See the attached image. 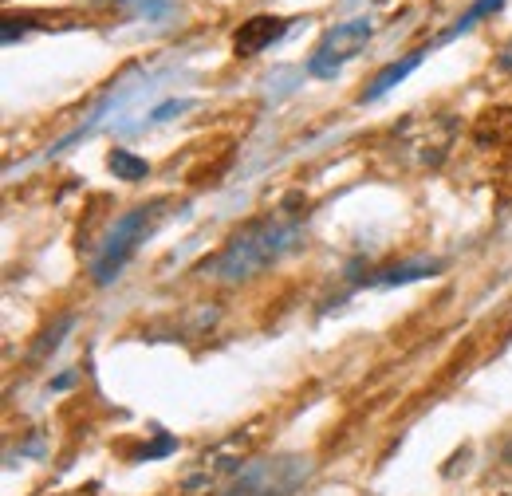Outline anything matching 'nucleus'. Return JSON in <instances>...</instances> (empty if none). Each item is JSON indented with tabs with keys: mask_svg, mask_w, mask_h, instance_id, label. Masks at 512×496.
Instances as JSON below:
<instances>
[{
	"mask_svg": "<svg viewBox=\"0 0 512 496\" xmlns=\"http://www.w3.org/2000/svg\"><path fill=\"white\" fill-rule=\"evenodd\" d=\"M170 209V201H162V197H154V201H146V205H134L130 213H123L115 225H111V233L103 237V245H99V256L91 260V280L99 284V288H107V284H115V276L127 268V260L142 248V241L162 225V213Z\"/></svg>",
	"mask_w": 512,
	"mask_h": 496,
	"instance_id": "2",
	"label": "nucleus"
},
{
	"mask_svg": "<svg viewBox=\"0 0 512 496\" xmlns=\"http://www.w3.org/2000/svg\"><path fill=\"white\" fill-rule=\"evenodd\" d=\"M442 272V260H406V264H394L386 272H375L371 284L379 288H398V284H414V280H430Z\"/></svg>",
	"mask_w": 512,
	"mask_h": 496,
	"instance_id": "8",
	"label": "nucleus"
},
{
	"mask_svg": "<svg viewBox=\"0 0 512 496\" xmlns=\"http://www.w3.org/2000/svg\"><path fill=\"white\" fill-rule=\"evenodd\" d=\"M304 225H308V205L300 197H288L272 213L249 221L245 229H237L225 241V248L213 260H205L201 268L213 272L221 284H245L260 272H268L288 252H296L300 237H304Z\"/></svg>",
	"mask_w": 512,
	"mask_h": 496,
	"instance_id": "1",
	"label": "nucleus"
},
{
	"mask_svg": "<svg viewBox=\"0 0 512 496\" xmlns=\"http://www.w3.org/2000/svg\"><path fill=\"white\" fill-rule=\"evenodd\" d=\"M174 449H178V437L166 434L162 441H142V445H138L134 453H127V457L130 461H154V457H170Z\"/></svg>",
	"mask_w": 512,
	"mask_h": 496,
	"instance_id": "11",
	"label": "nucleus"
},
{
	"mask_svg": "<svg viewBox=\"0 0 512 496\" xmlns=\"http://www.w3.org/2000/svg\"><path fill=\"white\" fill-rule=\"evenodd\" d=\"M497 461H501V469H505V473H512V430L505 434L501 449H497Z\"/></svg>",
	"mask_w": 512,
	"mask_h": 496,
	"instance_id": "14",
	"label": "nucleus"
},
{
	"mask_svg": "<svg viewBox=\"0 0 512 496\" xmlns=\"http://www.w3.org/2000/svg\"><path fill=\"white\" fill-rule=\"evenodd\" d=\"M422 56H426V48H418V52L402 56L398 63H386L383 71H379V75L367 83V91L359 95V103H379L386 91H394V87H398V83H402V79H406V75H410V71L422 63Z\"/></svg>",
	"mask_w": 512,
	"mask_h": 496,
	"instance_id": "7",
	"label": "nucleus"
},
{
	"mask_svg": "<svg viewBox=\"0 0 512 496\" xmlns=\"http://www.w3.org/2000/svg\"><path fill=\"white\" fill-rule=\"evenodd\" d=\"M501 71H505V75H512V44L501 52Z\"/></svg>",
	"mask_w": 512,
	"mask_h": 496,
	"instance_id": "15",
	"label": "nucleus"
},
{
	"mask_svg": "<svg viewBox=\"0 0 512 496\" xmlns=\"http://www.w3.org/2000/svg\"><path fill=\"white\" fill-rule=\"evenodd\" d=\"M107 170H111L115 178H123V182H142V178L150 174V162L138 158V154H130V150H115V154L107 158Z\"/></svg>",
	"mask_w": 512,
	"mask_h": 496,
	"instance_id": "10",
	"label": "nucleus"
},
{
	"mask_svg": "<svg viewBox=\"0 0 512 496\" xmlns=\"http://www.w3.org/2000/svg\"><path fill=\"white\" fill-rule=\"evenodd\" d=\"M312 457L304 453H272L245 461L217 496H296L312 481Z\"/></svg>",
	"mask_w": 512,
	"mask_h": 496,
	"instance_id": "3",
	"label": "nucleus"
},
{
	"mask_svg": "<svg viewBox=\"0 0 512 496\" xmlns=\"http://www.w3.org/2000/svg\"><path fill=\"white\" fill-rule=\"evenodd\" d=\"M371 40H375V20H367V16L327 28L320 36V44H316V52L308 56V75L312 79H335L347 63L359 60L367 52Z\"/></svg>",
	"mask_w": 512,
	"mask_h": 496,
	"instance_id": "4",
	"label": "nucleus"
},
{
	"mask_svg": "<svg viewBox=\"0 0 512 496\" xmlns=\"http://www.w3.org/2000/svg\"><path fill=\"white\" fill-rule=\"evenodd\" d=\"M457 123L453 119H406L394 130V154L402 166H442V158L453 146Z\"/></svg>",
	"mask_w": 512,
	"mask_h": 496,
	"instance_id": "5",
	"label": "nucleus"
},
{
	"mask_svg": "<svg viewBox=\"0 0 512 496\" xmlns=\"http://www.w3.org/2000/svg\"><path fill=\"white\" fill-rule=\"evenodd\" d=\"M288 28H292V20H284V16H253V20H245V24L237 28V36H233V52H237L241 60L260 56L264 48H272L276 40H284Z\"/></svg>",
	"mask_w": 512,
	"mask_h": 496,
	"instance_id": "6",
	"label": "nucleus"
},
{
	"mask_svg": "<svg viewBox=\"0 0 512 496\" xmlns=\"http://www.w3.org/2000/svg\"><path fill=\"white\" fill-rule=\"evenodd\" d=\"M119 4H130L138 16H146V20H158V16H166L170 8H174V0H119Z\"/></svg>",
	"mask_w": 512,
	"mask_h": 496,
	"instance_id": "12",
	"label": "nucleus"
},
{
	"mask_svg": "<svg viewBox=\"0 0 512 496\" xmlns=\"http://www.w3.org/2000/svg\"><path fill=\"white\" fill-rule=\"evenodd\" d=\"M497 8H505V0H473V4H469V8L449 24L446 32L434 40V48H438V44H449V40H457V36H465V32H473V24H481V20H485V16H493Z\"/></svg>",
	"mask_w": 512,
	"mask_h": 496,
	"instance_id": "9",
	"label": "nucleus"
},
{
	"mask_svg": "<svg viewBox=\"0 0 512 496\" xmlns=\"http://www.w3.org/2000/svg\"><path fill=\"white\" fill-rule=\"evenodd\" d=\"M186 107H190V103H182V99H170L166 107H158V111L150 115V123H162V119H170V115H182Z\"/></svg>",
	"mask_w": 512,
	"mask_h": 496,
	"instance_id": "13",
	"label": "nucleus"
}]
</instances>
